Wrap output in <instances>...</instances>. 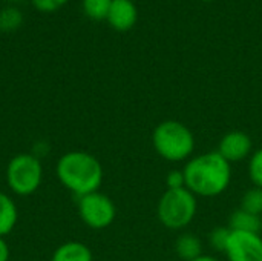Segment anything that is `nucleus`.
Returning <instances> with one entry per match:
<instances>
[{
  "mask_svg": "<svg viewBox=\"0 0 262 261\" xmlns=\"http://www.w3.org/2000/svg\"><path fill=\"white\" fill-rule=\"evenodd\" d=\"M186 188L200 197L221 195L230 185L232 166L216 151L193 157L183 169Z\"/></svg>",
  "mask_w": 262,
  "mask_h": 261,
  "instance_id": "nucleus-1",
  "label": "nucleus"
},
{
  "mask_svg": "<svg viewBox=\"0 0 262 261\" xmlns=\"http://www.w3.org/2000/svg\"><path fill=\"white\" fill-rule=\"evenodd\" d=\"M60 183L78 198L97 192L103 182L101 163L89 152L71 151L64 154L55 168Z\"/></svg>",
  "mask_w": 262,
  "mask_h": 261,
  "instance_id": "nucleus-2",
  "label": "nucleus"
},
{
  "mask_svg": "<svg viewBox=\"0 0 262 261\" xmlns=\"http://www.w3.org/2000/svg\"><path fill=\"white\" fill-rule=\"evenodd\" d=\"M152 145L161 158L175 163L192 155L195 149V137L184 123L166 120L154 129Z\"/></svg>",
  "mask_w": 262,
  "mask_h": 261,
  "instance_id": "nucleus-3",
  "label": "nucleus"
},
{
  "mask_svg": "<svg viewBox=\"0 0 262 261\" xmlns=\"http://www.w3.org/2000/svg\"><path fill=\"white\" fill-rule=\"evenodd\" d=\"M158 220L172 231L187 228L196 215V195L187 188L167 189L158 202Z\"/></svg>",
  "mask_w": 262,
  "mask_h": 261,
  "instance_id": "nucleus-4",
  "label": "nucleus"
},
{
  "mask_svg": "<svg viewBox=\"0 0 262 261\" xmlns=\"http://www.w3.org/2000/svg\"><path fill=\"white\" fill-rule=\"evenodd\" d=\"M43 180V166L32 154H18L6 166V183L9 189L21 197L34 194Z\"/></svg>",
  "mask_w": 262,
  "mask_h": 261,
  "instance_id": "nucleus-5",
  "label": "nucleus"
},
{
  "mask_svg": "<svg viewBox=\"0 0 262 261\" xmlns=\"http://www.w3.org/2000/svg\"><path fill=\"white\" fill-rule=\"evenodd\" d=\"M78 214L86 226L92 229H104L114 223L117 209L107 195L97 191L78 198Z\"/></svg>",
  "mask_w": 262,
  "mask_h": 261,
  "instance_id": "nucleus-6",
  "label": "nucleus"
},
{
  "mask_svg": "<svg viewBox=\"0 0 262 261\" xmlns=\"http://www.w3.org/2000/svg\"><path fill=\"white\" fill-rule=\"evenodd\" d=\"M224 254L229 261H262V237L259 234L232 231Z\"/></svg>",
  "mask_w": 262,
  "mask_h": 261,
  "instance_id": "nucleus-7",
  "label": "nucleus"
},
{
  "mask_svg": "<svg viewBox=\"0 0 262 261\" xmlns=\"http://www.w3.org/2000/svg\"><path fill=\"white\" fill-rule=\"evenodd\" d=\"M252 148L253 143L249 134L243 131H230L220 140L216 152L232 165L247 158L252 152Z\"/></svg>",
  "mask_w": 262,
  "mask_h": 261,
  "instance_id": "nucleus-8",
  "label": "nucleus"
},
{
  "mask_svg": "<svg viewBox=\"0 0 262 261\" xmlns=\"http://www.w3.org/2000/svg\"><path fill=\"white\" fill-rule=\"evenodd\" d=\"M138 18L137 6L132 0H114L107 12L106 22L112 29L118 32H126L134 28Z\"/></svg>",
  "mask_w": 262,
  "mask_h": 261,
  "instance_id": "nucleus-9",
  "label": "nucleus"
},
{
  "mask_svg": "<svg viewBox=\"0 0 262 261\" xmlns=\"http://www.w3.org/2000/svg\"><path fill=\"white\" fill-rule=\"evenodd\" d=\"M229 228L236 232H249V234H259L262 232L261 215L250 214L244 209H236L232 212L229 220Z\"/></svg>",
  "mask_w": 262,
  "mask_h": 261,
  "instance_id": "nucleus-10",
  "label": "nucleus"
},
{
  "mask_svg": "<svg viewBox=\"0 0 262 261\" xmlns=\"http://www.w3.org/2000/svg\"><path fill=\"white\" fill-rule=\"evenodd\" d=\"M51 261H92V252L84 243L68 242L55 249Z\"/></svg>",
  "mask_w": 262,
  "mask_h": 261,
  "instance_id": "nucleus-11",
  "label": "nucleus"
},
{
  "mask_svg": "<svg viewBox=\"0 0 262 261\" xmlns=\"http://www.w3.org/2000/svg\"><path fill=\"white\" fill-rule=\"evenodd\" d=\"M175 254L184 261H193L203 255L201 240L190 232L181 234L175 242Z\"/></svg>",
  "mask_w": 262,
  "mask_h": 261,
  "instance_id": "nucleus-12",
  "label": "nucleus"
},
{
  "mask_svg": "<svg viewBox=\"0 0 262 261\" xmlns=\"http://www.w3.org/2000/svg\"><path fill=\"white\" fill-rule=\"evenodd\" d=\"M17 206L9 195L0 192V237L8 235L17 225Z\"/></svg>",
  "mask_w": 262,
  "mask_h": 261,
  "instance_id": "nucleus-13",
  "label": "nucleus"
},
{
  "mask_svg": "<svg viewBox=\"0 0 262 261\" xmlns=\"http://www.w3.org/2000/svg\"><path fill=\"white\" fill-rule=\"evenodd\" d=\"M23 12L14 6H5L0 9V31L12 32L23 25Z\"/></svg>",
  "mask_w": 262,
  "mask_h": 261,
  "instance_id": "nucleus-14",
  "label": "nucleus"
},
{
  "mask_svg": "<svg viewBox=\"0 0 262 261\" xmlns=\"http://www.w3.org/2000/svg\"><path fill=\"white\" fill-rule=\"evenodd\" d=\"M112 2L114 0H81V8L91 20L101 22L106 20Z\"/></svg>",
  "mask_w": 262,
  "mask_h": 261,
  "instance_id": "nucleus-15",
  "label": "nucleus"
},
{
  "mask_svg": "<svg viewBox=\"0 0 262 261\" xmlns=\"http://www.w3.org/2000/svg\"><path fill=\"white\" fill-rule=\"evenodd\" d=\"M241 209L255 214V215H262V189L261 188H250L246 191L241 200Z\"/></svg>",
  "mask_w": 262,
  "mask_h": 261,
  "instance_id": "nucleus-16",
  "label": "nucleus"
},
{
  "mask_svg": "<svg viewBox=\"0 0 262 261\" xmlns=\"http://www.w3.org/2000/svg\"><path fill=\"white\" fill-rule=\"evenodd\" d=\"M230 234H232V229L229 226L227 228L226 226H218L213 231H210V234H209L210 248L213 251H216V252H226L229 240H230Z\"/></svg>",
  "mask_w": 262,
  "mask_h": 261,
  "instance_id": "nucleus-17",
  "label": "nucleus"
},
{
  "mask_svg": "<svg viewBox=\"0 0 262 261\" xmlns=\"http://www.w3.org/2000/svg\"><path fill=\"white\" fill-rule=\"evenodd\" d=\"M249 175L256 188L262 189V148L253 152L249 162Z\"/></svg>",
  "mask_w": 262,
  "mask_h": 261,
  "instance_id": "nucleus-18",
  "label": "nucleus"
},
{
  "mask_svg": "<svg viewBox=\"0 0 262 261\" xmlns=\"http://www.w3.org/2000/svg\"><path fill=\"white\" fill-rule=\"evenodd\" d=\"M69 0H31L32 6L40 12H55L63 8Z\"/></svg>",
  "mask_w": 262,
  "mask_h": 261,
  "instance_id": "nucleus-19",
  "label": "nucleus"
},
{
  "mask_svg": "<svg viewBox=\"0 0 262 261\" xmlns=\"http://www.w3.org/2000/svg\"><path fill=\"white\" fill-rule=\"evenodd\" d=\"M166 185L167 189H180V188H186V178H184V172L183 171H170L166 177Z\"/></svg>",
  "mask_w": 262,
  "mask_h": 261,
  "instance_id": "nucleus-20",
  "label": "nucleus"
},
{
  "mask_svg": "<svg viewBox=\"0 0 262 261\" xmlns=\"http://www.w3.org/2000/svg\"><path fill=\"white\" fill-rule=\"evenodd\" d=\"M9 260V246L3 237H0V261Z\"/></svg>",
  "mask_w": 262,
  "mask_h": 261,
  "instance_id": "nucleus-21",
  "label": "nucleus"
},
{
  "mask_svg": "<svg viewBox=\"0 0 262 261\" xmlns=\"http://www.w3.org/2000/svg\"><path fill=\"white\" fill-rule=\"evenodd\" d=\"M193 261H220L218 258H215V257H212V255H201V257H198L196 260H193Z\"/></svg>",
  "mask_w": 262,
  "mask_h": 261,
  "instance_id": "nucleus-22",
  "label": "nucleus"
},
{
  "mask_svg": "<svg viewBox=\"0 0 262 261\" xmlns=\"http://www.w3.org/2000/svg\"><path fill=\"white\" fill-rule=\"evenodd\" d=\"M201 2H212V0H201Z\"/></svg>",
  "mask_w": 262,
  "mask_h": 261,
  "instance_id": "nucleus-23",
  "label": "nucleus"
}]
</instances>
